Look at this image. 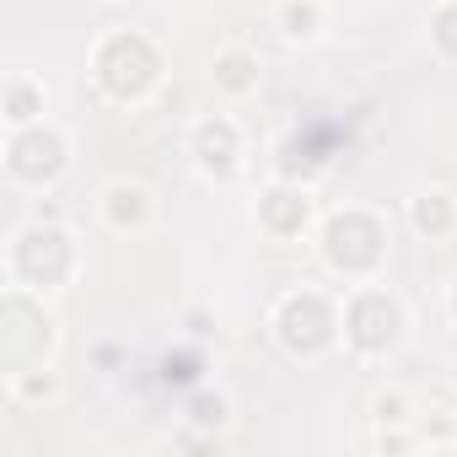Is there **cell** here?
Segmentation results:
<instances>
[{"label":"cell","instance_id":"3","mask_svg":"<svg viewBox=\"0 0 457 457\" xmlns=\"http://www.w3.org/2000/svg\"><path fill=\"white\" fill-rule=\"evenodd\" d=\"M318 264L339 280V286H366V280H382L387 275V259H393V226L377 204H339L318 220Z\"/></svg>","mask_w":457,"mask_h":457},{"label":"cell","instance_id":"10","mask_svg":"<svg viewBox=\"0 0 457 457\" xmlns=\"http://www.w3.org/2000/svg\"><path fill=\"white\" fill-rule=\"evenodd\" d=\"M210 87H215L220 103H248V97H259V87H264V60H259V49H248V44L215 49V60H210Z\"/></svg>","mask_w":457,"mask_h":457},{"label":"cell","instance_id":"13","mask_svg":"<svg viewBox=\"0 0 457 457\" xmlns=\"http://www.w3.org/2000/svg\"><path fill=\"white\" fill-rule=\"evenodd\" d=\"M0 119L6 129H28L38 119H49V81L33 71H12L6 76V103H0Z\"/></svg>","mask_w":457,"mask_h":457},{"label":"cell","instance_id":"2","mask_svg":"<svg viewBox=\"0 0 457 457\" xmlns=\"http://www.w3.org/2000/svg\"><path fill=\"white\" fill-rule=\"evenodd\" d=\"M76 275H81V237L60 215H38V220L12 226L6 248H0V280H6V291H28V296L54 302L60 291L76 286Z\"/></svg>","mask_w":457,"mask_h":457},{"label":"cell","instance_id":"15","mask_svg":"<svg viewBox=\"0 0 457 457\" xmlns=\"http://www.w3.org/2000/svg\"><path fill=\"white\" fill-rule=\"evenodd\" d=\"M420 409H425V403H420L403 382H382V387H371V398H366V430H398V425H414Z\"/></svg>","mask_w":457,"mask_h":457},{"label":"cell","instance_id":"23","mask_svg":"<svg viewBox=\"0 0 457 457\" xmlns=\"http://www.w3.org/2000/svg\"><path fill=\"white\" fill-rule=\"evenodd\" d=\"M108 6H113V0H108Z\"/></svg>","mask_w":457,"mask_h":457},{"label":"cell","instance_id":"16","mask_svg":"<svg viewBox=\"0 0 457 457\" xmlns=\"http://www.w3.org/2000/svg\"><path fill=\"white\" fill-rule=\"evenodd\" d=\"M425 44L441 65H457V0H436L425 17Z\"/></svg>","mask_w":457,"mask_h":457},{"label":"cell","instance_id":"7","mask_svg":"<svg viewBox=\"0 0 457 457\" xmlns=\"http://www.w3.org/2000/svg\"><path fill=\"white\" fill-rule=\"evenodd\" d=\"M183 156L204 183H237L248 167V129L237 113H199L183 129Z\"/></svg>","mask_w":457,"mask_h":457},{"label":"cell","instance_id":"18","mask_svg":"<svg viewBox=\"0 0 457 457\" xmlns=\"http://www.w3.org/2000/svg\"><path fill=\"white\" fill-rule=\"evenodd\" d=\"M183 420H188L194 430H204V436H220L226 425H232V398H226V393H199Z\"/></svg>","mask_w":457,"mask_h":457},{"label":"cell","instance_id":"12","mask_svg":"<svg viewBox=\"0 0 457 457\" xmlns=\"http://www.w3.org/2000/svg\"><path fill=\"white\" fill-rule=\"evenodd\" d=\"M270 28L280 33V44L312 49V44L328 38V0H275V6H270Z\"/></svg>","mask_w":457,"mask_h":457},{"label":"cell","instance_id":"22","mask_svg":"<svg viewBox=\"0 0 457 457\" xmlns=\"http://www.w3.org/2000/svg\"><path fill=\"white\" fill-rule=\"evenodd\" d=\"M452 393H457V361H452Z\"/></svg>","mask_w":457,"mask_h":457},{"label":"cell","instance_id":"19","mask_svg":"<svg viewBox=\"0 0 457 457\" xmlns=\"http://www.w3.org/2000/svg\"><path fill=\"white\" fill-rule=\"evenodd\" d=\"M366 446H371L377 457H403V452H425V446H420V430H414V425H398V430H371V436H366Z\"/></svg>","mask_w":457,"mask_h":457},{"label":"cell","instance_id":"4","mask_svg":"<svg viewBox=\"0 0 457 457\" xmlns=\"http://www.w3.org/2000/svg\"><path fill=\"white\" fill-rule=\"evenodd\" d=\"M270 339L286 361L318 366L345 350V302L328 286H296L270 307Z\"/></svg>","mask_w":457,"mask_h":457},{"label":"cell","instance_id":"17","mask_svg":"<svg viewBox=\"0 0 457 457\" xmlns=\"http://www.w3.org/2000/svg\"><path fill=\"white\" fill-rule=\"evenodd\" d=\"M414 430H420V446H430V452H457V414L452 409H420V420H414Z\"/></svg>","mask_w":457,"mask_h":457},{"label":"cell","instance_id":"5","mask_svg":"<svg viewBox=\"0 0 457 457\" xmlns=\"http://www.w3.org/2000/svg\"><path fill=\"white\" fill-rule=\"evenodd\" d=\"M345 302V355L361 366H382L393 361L409 334H414V312L409 302L387 286V280H366V286H339Z\"/></svg>","mask_w":457,"mask_h":457},{"label":"cell","instance_id":"11","mask_svg":"<svg viewBox=\"0 0 457 457\" xmlns=\"http://www.w3.org/2000/svg\"><path fill=\"white\" fill-rule=\"evenodd\" d=\"M403 220L420 243H452L457 237V194L446 183H425V188L409 194Z\"/></svg>","mask_w":457,"mask_h":457},{"label":"cell","instance_id":"1","mask_svg":"<svg viewBox=\"0 0 457 457\" xmlns=\"http://www.w3.org/2000/svg\"><path fill=\"white\" fill-rule=\"evenodd\" d=\"M87 76H92L103 103H113L124 113H140L167 87V49L145 28H108V33L92 38Z\"/></svg>","mask_w":457,"mask_h":457},{"label":"cell","instance_id":"20","mask_svg":"<svg viewBox=\"0 0 457 457\" xmlns=\"http://www.w3.org/2000/svg\"><path fill=\"white\" fill-rule=\"evenodd\" d=\"M183 323H188V334H194V339H210V334H215V328H210V318H204V312H188V318H183Z\"/></svg>","mask_w":457,"mask_h":457},{"label":"cell","instance_id":"9","mask_svg":"<svg viewBox=\"0 0 457 457\" xmlns=\"http://www.w3.org/2000/svg\"><path fill=\"white\" fill-rule=\"evenodd\" d=\"M97 220L108 226L113 237H140L145 226L156 220V194H151V183H140V178H108V183L97 188Z\"/></svg>","mask_w":457,"mask_h":457},{"label":"cell","instance_id":"8","mask_svg":"<svg viewBox=\"0 0 457 457\" xmlns=\"http://www.w3.org/2000/svg\"><path fill=\"white\" fill-rule=\"evenodd\" d=\"M318 183H296V178H270L259 194H253V226L264 243H280V248H296L307 237H318Z\"/></svg>","mask_w":457,"mask_h":457},{"label":"cell","instance_id":"6","mask_svg":"<svg viewBox=\"0 0 457 457\" xmlns=\"http://www.w3.org/2000/svg\"><path fill=\"white\" fill-rule=\"evenodd\" d=\"M76 162V135L60 119H38L28 129H6V183L12 188H54Z\"/></svg>","mask_w":457,"mask_h":457},{"label":"cell","instance_id":"14","mask_svg":"<svg viewBox=\"0 0 457 457\" xmlns=\"http://www.w3.org/2000/svg\"><path fill=\"white\" fill-rule=\"evenodd\" d=\"M6 398H12L17 409H54V403L65 398V382H60L54 361L22 366V371H6Z\"/></svg>","mask_w":457,"mask_h":457},{"label":"cell","instance_id":"21","mask_svg":"<svg viewBox=\"0 0 457 457\" xmlns=\"http://www.w3.org/2000/svg\"><path fill=\"white\" fill-rule=\"evenodd\" d=\"M446 323L457 328V286H446Z\"/></svg>","mask_w":457,"mask_h":457}]
</instances>
